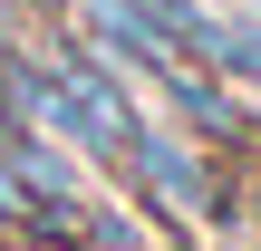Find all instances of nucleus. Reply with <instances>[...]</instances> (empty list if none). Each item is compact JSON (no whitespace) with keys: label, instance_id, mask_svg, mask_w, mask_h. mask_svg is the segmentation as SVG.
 <instances>
[{"label":"nucleus","instance_id":"2","mask_svg":"<svg viewBox=\"0 0 261 251\" xmlns=\"http://www.w3.org/2000/svg\"><path fill=\"white\" fill-rule=\"evenodd\" d=\"M0 135H10V97H0Z\"/></svg>","mask_w":261,"mask_h":251},{"label":"nucleus","instance_id":"3","mask_svg":"<svg viewBox=\"0 0 261 251\" xmlns=\"http://www.w3.org/2000/svg\"><path fill=\"white\" fill-rule=\"evenodd\" d=\"M252 19H261V0H252Z\"/></svg>","mask_w":261,"mask_h":251},{"label":"nucleus","instance_id":"1","mask_svg":"<svg viewBox=\"0 0 261 251\" xmlns=\"http://www.w3.org/2000/svg\"><path fill=\"white\" fill-rule=\"evenodd\" d=\"M10 10H58V0H10Z\"/></svg>","mask_w":261,"mask_h":251}]
</instances>
